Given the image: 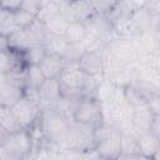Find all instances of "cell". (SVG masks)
<instances>
[{
    "mask_svg": "<svg viewBox=\"0 0 160 160\" xmlns=\"http://www.w3.org/2000/svg\"><path fill=\"white\" fill-rule=\"evenodd\" d=\"M106 54H108V45L98 49H89L80 58L78 66L88 75L104 78Z\"/></svg>",
    "mask_w": 160,
    "mask_h": 160,
    "instance_id": "cell-9",
    "label": "cell"
},
{
    "mask_svg": "<svg viewBox=\"0 0 160 160\" xmlns=\"http://www.w3.org/2000/svg\"><path fill=\"white\" fill-rule=\"evenodd\" d=\"M69 122L70 120L58 112L54 108H42L38 120L42 140L59 152L65 149V134Z\"/></svg>",
    "mask_w": 160,
    "mask_h": 160,
    "instance_id": "cell-1",
    "label": "cell"
},
{
    "mask_svg": "<svg viewBox=\"0 0 160 160\" xmlns=\"http://www.w3.org/2000/svg\"><path fill=\"white\" fill-rule=\"evenodd\" d=\"M135 68H136L138 79H141L160 90V70L159 69L145 66V65H139V64L135 65Z\"/></svg>",
    "mask_w": 160,
    "mask_h": 160,
    "instance_id": "cell-26",
    "label": "cell"
},
{
    "mask_svg": "<svg viewBox=\"0 0 160 160\" xmlns=\"http://www.w3.org/2000/svg\"><path fill=\"white\" fill-rule=\"evenodd\" d=\"M89 1L91 2L95 12L108 14L119 0H89Z\"/></svg>",
    "mask_w": 160,
    "mask_h": 160,
    "instance_id": "cell-33",
    "label": "cell"
},
{
    "mask_svg": "<svg viewBox=\"0 0 160 160\" xmlns=\"http://www.w3.org/2000/svg\"><path fill=\"white\" fill-rule=\"evenodd\" d=\"M61 14L71 21L85 22L90 16L95 14V10L89 0H72L69 4H60Z\"/></svg>",
    "mask_w": 160,
    "mask_h": 160,
    "instance_id": "cell-12",
    "label": "cell"
},
{
    "mask_svg": "<svg viewBox=\"0 0 160 160\" xmlns=\"http://www.w3.org/2000/svg\"><path fill=\"white\" fill-rule=\"evenodd\" d=\"M18 29L12 11L0 8V36H9Z\"/></svg>",
    "mask_w": 160,
    "mask_h": 160,
    "instance_id": "cell-31",
    "label": "cell"
},
{
    "mask_svg": "<svg viewBox=\"0 0 160 160\" xmlns=\"http://www.w3.org/2000/svg\"><path fill=\"white\" fill-rule=\"evenodd\" d=\"M148 105H149V108L151 109V111L154 112V115L160 114V90L156 91V92L149 99Z\"/></svg>",
    "mask_w": 160,
    "mask_h": 160,
    "instance_id": "cell-35",
    "label": "cell"
},
{
    "mask_svg": "<svg viewBox=\"0 0 160 160\" xmlns=\"http://www.w3.org/2000/svg\"><path fill=\"white\" fill-rule=\"evenodd\" d=\"M108 52L116 59L132 65H136L139 58V51L134 40L121 36H115L108 44Z\"/></svg>",
    "mask_w": 160,
    "mask_h": 160,
    "instance_id": "cell-10",
    "label": "cell"
},
{
    "mask_svg": "<svg viewBox=\"0 0 160 160\" xmlns=\"http://www.w3.org/2000/svg\"><path fill=\"white\" fill-rule=\"evenodd\" d=\"M16 120L21 129H31L39 120L41 114V105L36 96L26 95L22 96L14 106H11Z\"/></svg>",
    "mask_w": 160,
    "mask_h": 160,
    "instance_id": "cell-6",
    "label": "cell"
},
{
    "mask_svg": "<svg viewBox=\"0 0 160 160\" xmlns=\"http://www.w3.org/2000/svg\"><path fill=\"white\" fill-rule=\"evenodd\" d=\"M0 129L6 132H12L18 129H21L11 106L0 105Z\"/></svg>",
    "mask_w": 160,
    "mask_h": 160,
    "instance_id": "cell-24",
    "label": "cell"
},
{
    "mask_svg": "<svg viewBox=\"0 0 160 160\" xmlns=\"http://www.w3.org/2000/svg\"><path fill=\"white\" fill-rule=\"evenodd\" d=\"M12 16H14V20H15V24L18 28L20 29H26L28 26H30L35 20H36V16L22 10L21 8L16 9L12 11Z\"/></svg>",
    "mask_w": 160,
    "mask_h": 160,
    "instance_id": "cell-32",
    "label": "cell"
},
{
    "mask_svg": "<svg viewBox=\"0 0 160 160\" xmlns=\"http://www.w3.org/2000/svg\"><path fill=\"white\" fill-rule=\"evenodd\" d=\"M130 4H131V6L136 10V9H141V8H145L146 5H148V2H149V0H128Z\"/></svg>",
    "mask_w": 160,
    "mask_h": 160,
    "instance_id": "cell-39",
    "label": "cell"
},
{
    "mask_svg": "<svg viewBox=\"0 0 160 160\" xmlns=\"http://www.w3.org/2000/svg\"><path fill=\"white\" fill-rule=\"evenodd\" d=\"M44 1L45 0H24L20 8L22 10H25V11H28V12L38 16V14H39V11H40Z\"/></svg>",
    "mask_w": 160,
    "mask_h": 160,
    "instance_id": "cell-34",
    "label": "cell"
},
{
    "mask_svg": "<svg viewBox=\"0 0 160 160\" xmlns=\"http://www.w3.org/2000/svg\"><path fill=\"white\" fill-rule=\"evenodd\" d=\"M85 25L88 28L89 36L100 45H108L116 36L115 28L106 14L95 12L85 21Z\"/></svg>",
    "mask_w": 160,
    "mask_h": 160,
    "instance_id": "cell-8",
    "label": "cell"
},
{
    "mask_svg": "<svg viewBox=\"0 0 160 160\" xmlns=\"http://www.w3.org/2000/svg\"><path fill=\"white\" fill-rule=\"evenodd\" d=\"M40 68L46 78H59L65 68L61 55L48 52L44 60L40 62Z\"/></svg>",
    "mask_w": 160,
    "mask_h": 160,
    "instance_id": "cell-19",
    "label": "cell"
},
{
    "mask_svg": "<svg viewBox=\"0 0 160 160\" xmlns=\"http://www.w3.org/2000/svg\"><path fill=\"white\" fill-rule=\"evenodd\" d=\"M124 92H125V98H126L128 102L132 108L146 105L148 101H149L148 98L141 92V90L134 82H131L130 85H128L126 88H124Z\"/></svg>",
    "mask_w": 160,
    "mask_h": 160,
    "instance_id": "cell-28",
    "label": "cell"
},
{
    "mask_svg": "<svg viewBox=\"0 0 160 160\" xmlns=\"http://www.w3.org/2000/svg\"><path fill=\"white\" fill-rule=\"evenodd\" d=\"M138 145L145 159H154L155 154L160 149V138L154 132L148 131L138 135Z\"/></svg>",
    "mask_w": 160,
    "mask_h": 160,
    "instance_id": "cell-18",
    "label": "cell"
},
{
    "mask_svg": "<svg viewBox=\"0 0 160 160\" xmlns=\"http://www.w3.org/2000/svg\"><path fill=\"white\" fill-rule=\"evenodd\" d=\"M104 78L114 82L116 86L126 88L136 79V68L135 65L121 61L108 52L105 59Z\"/></svg>",
    "mask_w": 160,
    "mask_h": 160,
    "instance_id": "cell-5",
    "label": "cell"
},
{
    "mask_svg": "<svg viewBox=\"0 0 160 160\" xmlns=\"http://www.w3.org/2000/svg\"><path fill=\"white\" fill-rule=\"evenodd\" d=\"M154 159H160V149L158 150V152L155 154V156H154Z\"/></svg>",
    "mask_w": 160,
    "mask_h": 160,
    "instance_id": "cell-41",
    "label": "cell"
},
{
    "mask_svg": "<svg viewBox=\"0 0 160 160\" xmlns=\"http://www.w3.org/2000/svg\"><path fill=\"white\" fill-rule=\"evenodd\" d=\"M118 159H145L138 145V136L121 135L120 155Z\"/></svg>",
    "mask_w": 160,
    "mask_h": 160,
    "instance_id": "cell-20",
    "label": "cell"
},
{
    "mask_svg": "<svg viewBox=\"0 0 160 160\" xmlns=\"http://www.w3.org/2000/svg\"><path fill=\"white\" fill-rule=\"evenodd\" d=\"M45 79L40 65H28L25 69V94L36 96V91Z\"/></svg>",
    "mask_w": 160,
    "mask_h": 160,
    "instance_id": "cell-16",
    "label": "cell"
},
{
    "mask_svg": "<svg viewBox=\"0 0 160 160\" xmlns=\"http://www.w3.org/2000/svg\"><path fill=\"white\" fill-rule=\"evenodd\" d=\"M86 50H88V45L85 44V41H80V42H69V45L66 46L65 51H64L62 55H61L65 66L78 65L80 58L85 54Z\"/></svg>",
    "mask_w": 160,
    "mask_h": 160,
    "instance_id": "cell-21",
    "label": "cell"
},
{
    "mask_svg": "<svg viewBox=\"0 0 160 160\" xmlns=\"http://www.w3.org/2000/svg\"><path fill=\"white\" fill-rule=\"evenodd\" d=\"M24 0H0L1 2V9H6L10 11H14L21 6Z\"/></svg>",
    "mask_w": 160,
    "mask_h": 160,
    "instance_id": "cell-36",
    "label": "cell"
},
{
    "mask_svg": "<svg viewBox=\"0 0 160 160\" xmlns=\"http://www.w3.org/2000/svg\"><path fill=\"white\" fill-rule=\"evenodd\" d=\"M22 96H25V88L4 76H0V105L14 106Z\"/></svg>",
    "mask_w": 160,
    "mask_h": 160,
    "instance_id": "cell-13",
    "label": "cell"
},
{
    "mask_svg": "<svg viewBox=\"0 0 160 160\" xmlns=\"http://www.w3.org/2000/svg\"><path fill=\"white\" fill-rule=\"evenodd\" d=\"M134 11H135V9L131 6V4L128 0H119L106 15L110 19L111 24L114 25V28L116 29V28L129 22L131 20Z\"/></svg>",
    "mask_w": 160,
    "mask_h": 160,
    "instance_id": "cell-14",
    "label": "cell"
},
{
    "mask_svg": "<svg viewBox=\"0 0 160 160\" xmlns=\"http://www.w3.org/2000/svg\"><path fill=\"white\" fill-rule=\"evenodd\" d=\"M41 108H52L61 98V84L59 78H46L36 91Z\"/></svg>",
    "mask_w": 160,
    "mask_h": 160,
    "instance_id": "cell-11",
    "label": "cell"
},
{
    "mask_svg": "<svg viewBox=\"0 0 160 160\" xmlns=\"http://www.w3.org/2000/svg\"><path fill=\"white\" fill-rule=\"evenodd\" d=\"M95 151L99 159H118L120 155L121 134L110 124L104 121L95 128Z\"/></svg>",
    "mask_w": 160,
    "mask_h": 160,
    "instance_id": "cell-3",
    "label": "cell"
},
{
    "mask_svg": "<svg viewBox=\"0 0 160 160\" xmlns=\"http://www.w3.org/2000/svg\"><path fill=\"white\" fill-rule=\"evenodd\" d=\"M34 152V139L28 129L0 130V160H26Z\"/></svg>",
    "mask_w": 160,
    "mask_h": 160,
    "instance_id": "cell-2",
    "label": "cell"
},
{
    "mask_svg": "<svg viewBox=\"0 0 160 160\" xmlns=\"http://www.w3.org/2000/svg\"><path fill=\"white\" fill-rule=\"evenodd\" d=\"M42 44L48 52L62 55L66 46L69 45V41L62 35H55V34H50L46 31V36H45V40Z\"/></svg>",
    "mask_w": 160,
    "mask_h": 160,
    "instance_id": "cell-23",
    "label": "cell"
},
{
    "mask_svg": "<svg viewBox=\"0 0 160 160\" xmlns=\"http://www.w3.org/2000/svg\"><path fill=\"white\" fill-rule=\"evenodd\" d=\"M149 12L155 16V18H160V0H149L148 5L145 6Z\"/></svg>",
    "mask_w": 160,
    "mask_h": 160,
    "instance_id": "cell-37",
    "label": "cell"
},
{
    "mask_svg": "<svg viewBox=\"0 0 160 160\" xmlns=\"http://www.w3.org/2000/svg\"><path fill=\"white\" fill-rule=\"evenodd\" d=\"M46 54L48 51L44 44H39V45H32L24 51V58L28 65H40V62L44 60Z\"/></svg>",
    "mask_w": 160,
    "mask_h": 160,
    "instance_id": "cell-29",
    "label": "cell"
},
{
    "mask_svg": "<svg viewBox=\"0 0 160 160\" xmlns=\"http://www.w3.org/2000/svg\"><path fill=\"white\" fill-rule=\"evenodd\" d=\"M55 1H58V2H60V4H69V2H71L72 0H55Z\"/></svg>",
    "mask_w": 160,
    "mask_h": 160,
    "instance_id": "cell-40",
    "label": "cell"
},
{
    "mask_svg": "<svg viewBox=\"0 0 160 160\" xmlns=\"http://www.w3.org/2000/svg\"><path fill=\"white\" fill-rule=\"evenodd\" d=\"M89 32H88V28L85 25V22L82 21H70L66 32H65V38L69 42H80L84 41L88 38Z\"/></svg>",
    "mask_w": 160,
    "mask_h": 160,
    "instance_id": "cell-25",
    "label": "cell"
},
{
    "mask_svg": "<svg viewBox=\"0 0 160 160\" xmlns=\"http://www.w3.org/2000/svg\"><path fill=\"white\" fill-rule=\"evenodd\" d=\"M85 79H86V74L78 65L65 66L59 76L61 86L74 88V89H82Z\"/></svg>",
    "mask_w": 160,
    "mask_h": 160,
    "instance_id": "cell-15",
    "label": "cell"
},
{
    "mask_svg": "<svg viewBox=\"0 0 160 160\" xmlns=\"http://www.w3.org/2000/svg\"><path fill=\"white\" fill-rule=\"evenodd\" d=\"M150 131H151V132H154L156 136H159V138H160V114L154 115L152 121H151Z\"/></svg>",
    "mask_w": 160,
    "mask_h": 160,
    "instance_id": "cell-38",
    "label": "cell"
},
{
    "mask_svg": "<svg viewBox=\"0 0 160 160\" xmlns=\"http://www.w3.org/2000/svg\"><path fill=\"white\" fill-rule=\"evenodd\" d=\"M61 14V5L60 2L55 1V0H45L36 19H39L40 21H42L44 24L50 21L51 19L56 18L58 15Z\"/></svg>",
    "mask_w": 160,
    "mask_h": 160,
    "instance_id": "cell-27",
    "label": "cell"
},
{
    "mask_svg": "<svg viewBox=\"0 0 160 160\" xmlns=\"http://www.w3.org/2000/svg\"><path fill=\"white\" fill-rule=\"evenodd\" d=\"M28 42H29V48L32 45H39L42 44L46 36V28L45 24L42 21H40L39 19H36L30 26H28L26 29H24Z\"/></svg>",
    "mask_w": 160,
    "mask_h": 160,
    "instance_id": "cell-22",
    "label": "cell"
},
{
    "mask_svg": "<svg viewBox=\"0 0 160 160\" xmlns=\"http://www.w3.org/2000/svg\"><path fill=\"white\" fill-rule=\"evenodd\" d=\"M70 21H71V20H69L65 15L60 14V15H58L56 18L51 19L50 21L45 22V28H46V31L50 32V34L65 36V32H66V29H68Z\"/></svg>",
    "mask_w": 160,
    "mask_h": 160,
    "instance_id": "cell-30",
    "label": "cell"
},
{
    "mask_svg": "<svg viewBox=\"0 0 160 160\" xmlns=\"http://www.w3.org/2000/svg\"><path fill=\"white\" fill-rule=\"evenodd\" d=\"M72 120L91 126H99L105 121L101 102L96 98H84L76 104Z\"/></svg>",
    "mask_w": 160,
    "mask_h": 160,
    "instance_id": "cell-7",
    "label": "cell"
},
{
    "mask_svg": "<svg viewBox=\"0 0 160 160\" xmlns=\"http://www.w3.org/2000/svg\"><path fill=\"white\" fill-rule=\"evenodd\" d=\"M95 126L70 120L65 134V149L76 151H92L95 149L94 139Z\"/></svg>",
    "mask_w": 160,
    "mask_h": 160,
    "instance_id": "cell-4",
    "label": "cell"
},
{
    "mask_svg": "<svg viewBox=\"0 0 160 160\" xmlns=\"http://www.w3.org/2000/svg\"><path fill=\"white\" fill-rule=\"evenodd\" d=\"M152 118H154V112L151 111V109L149 108L148 104L142 105V106L134 108V114H132L131 119H132V122H134L138 135L150 131Z\"/></svg>",
    "mask_w": 160,
    "mask_h": 160,
    "instance_id": "cell-17",
    "label": "cell"
}]
</instances>
